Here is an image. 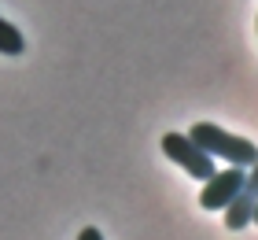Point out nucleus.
<instances>
[{
    "instance_id": "nucleus-1",
    "label": "nucleus",
    "mask_w": 258,
    "mask_h": 240,
    "mask_svg": "<svg viewBox=\"0 0 258 240\" xmlns=\"http://www.w3.org/2000/svg\"><path fill=\"white\" fill-rule=\"evenodd\" d=\"M188 137L203 148L207 155H214V159H225L232 166H251L258 163V144L251 137H236V133H229V129H221L214 122H196L188 129Z\"/></svg>"
},
{
    "instance_id": "nucleus-2",
    "label": "nucleus",
    "mask_w": 258,
    "mask_h": 240,
    "mask_svg": "<svg viewBox=\"0 0 258 240\" xmlns=\"http://www.w3.org/2000/svg\"><path fill=\"white\" fill-rule=\"evenodd\" d=\"M162 152H166L184 174L199 177V181H207V177L218 170V166H214V155H207L188 133H166V137H162Z\"/></svg>"
},
{
    "instance_id": "nucleus-3",
    "label": "nucleus",
    "mask_w": 258,
    "mask_h": 240,
    "mask_svg": "<svg viewBox=\"0 0 258 240\" xmlns=\"http://www.w3.org/2000/svg\"><path fill=\"white\" fill-rule=\"evenodd\" d=\"M243 177H247V166H229V170H214L207 177L203 192H199V207L203 211H225V203L243 188Z\"/></svg>"
},
{
    "instance_id": "nucleus-4",
    "label": "nucleus",
    "mask_w": 258,
    "mask_h": 240,
    "mask_svg": "<svg viewBox=\"0 0 258 240\" xmlns=\"http://www.w3.org/2000/svg\"><path fill=\"white\" fill-rule=\"evenodd\" d=\"M0 52L4 56H22L26 52V37H22L8 19H0Z\"/></svg>"
},
{
    "instance_id": "nucleus-5",
    "label": "nucleus",
    "mask_w": 258,
    "mask_h": 240,
    "mask_svg": "<svg viewBox=\"0 0 258 240\" xmlns=\"http://www.w3.org/2000/svg\"><path fill=\"white\" fill-rule=\"evenodd\" d=\"M78 240H103V233L96 229V225H85V229L78 233Z\"/></svg>"
},
{
    "instance_id": "nucleus-6",
    "label": "nucleus",
    "mask_w": 258,
    "mask_h": 240,
    "mask_svg": "<svg viewBox=\"0 0 258 240\" xmlns=\"http://www.w3.org/2000/svg\"><path fill=\"white\" fill-rule=\"evenodd\" d=\"M251 225H258V203H254V218H251Z\"/></svg>"
}]
</instances>
